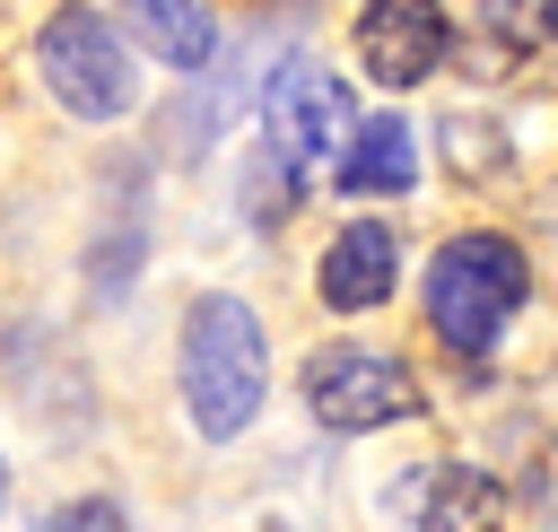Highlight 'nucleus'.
<instances>
[{"instance_id":"f257e3e1","label":"nucleus","mask_w":558,"mask_h":532,"mask_svg":"<svg viewBox=\"0 0 558 532\" xmlns=\"http://www.w3.org/2000/svg\"><path fill=\"white\" fill-rule=\"evenodd\" d=\"M523 297H532V262H523V244L497 235V227L445 235L436 262H427V323H436V340L462 349V358H488V349L506 340V323L523 314Z\"/></svg>"},{"instance_id":"f03ea898","label":"nucleus","mask_w":558,"mask_h":532,"mask_svg":"<svg viewBox=\"0 0 558 532\" xmlns=\"http://www.w3.org/2000/svg\"><path fill=\"white\" fill-rule=\"evenodd\" d=\"M262 384H270V349H262V323L244 297H201L183 314V410L209 445L244 436V419L262 410Z\"/></svg>"},{"instance_id":"7ed1b4c3","label":"nucleus","mask_w":558,"mask_h":532,"mask_svg":"<svg viewBox=\"0 0 558 532\" xmlns=\"http://www.w3.org/2000/svg\"><path fill=\"white\" fill-rule=\"evenodd\" d=\"M305 410L340 436H366V427H392L418 410V375L392 358V349H366V340H331L305 358Z\"/></svg>"},{"instance_id":"20e7f679","label":"nucleus","mask_w":558,"mask_h":532,"mask_svg":"<svg viewBox=\"0 0 558 532\" xmlns=\"http://www.w3.org/2000/svg\"><path fill=\"white\" fill-rule=\"evenodd\" d=\"M35 61H44V87H52L70 113H87V122H113V113L131 105V44H122L96 9H78V0L44 17Z\"/></svg>"},{"instance_id":"39448f33","label":"nucleus","mask_w":558,"mask_h":532,"mask_svg":"<svg viewBox=\"0 0 558 532\" xmlns=\"http://www.w3.org/2000/svg\"><path fill=\"white\" fill-rule=\"evenodd\" d=\"M262 131L279 148V166H340V148L357 140V96L331 61H288L262 96Z\"/></svg>"},{"instance_id":"423d86ee","label":"nucleus","mask_w":558,"mask_h":532,"mask_svg":"<svg viewBox=\"0 0 558 532\" xmlns=\"http://www.w3.org/2000/svg\"><path fill=\"white\" fill-rule=\"evenodd\" d=\"M453 26L436 0H366L357 9V61L384 78V87H418L436 61H445Z\"/></svg>"},{"instance_id":"0eeeda50","label":"nucleus","mask_w":558,"mask_h":532,"mask_svg":"<svg viewBox=\"0 0 558 532\" xmlns=\"http://www.w3.org/2000/svg\"><path fill=\"white\" fill-rule=\"evenodd\" d=\"M401 532H497L506 523V488L471 462H427L401 480Z\"/></svg>"},{"instance_id":"6e6552de","label":"nucleus","mask_w":558,"mask_h":532,"mask_svg":"<svg viewBox=\"0 0 558 532\" xmlns=\"http://www.w3.org/2000/svg\"><path fill=\"white\" fill-rule=\"evenodd\" d=\"M392 279H401V244H392V227H375V218H357V227H340L331 235V253H323V305L331 314H375L384 297H392Z\"/></svg>"},{"instance_id":"1a4fd4ad","label":"nucleus","mask_w":558,"mask_h":532,"mask_svg":"<svg viewBox=\"0 0 558 532\" xmlns=\"http://www.w3.org/2000/svg\"><path fill=\"white\" fill-rule=\"evenodd\" d=\"M340 192H410V174H418V148H410V122H392V113H375V122H357V140L340 148Z\"/></svg>"},{"instance_id":"9d476101","label":"nucleus","mask_w":558,"mask_h":532,"mask_svg":"<svg viewBox=\"0 0 558 532\" xmlns=\"http://www.w3.org/2000/svg\"><path fill=\"white\" fill-rule=\"evenodd\" d=\"M122 17H131V35H140L166 70H201V61L218 52V26H209L201 0H122Z\"/></svg>"},{"instance_id":"9b49d317","label":"nucleus","mask_w":558,"mask_h":532,"mask_svg":"<svg viewBox=\"0 0 558 532\" xmlns=\"http://www.w3.org/2000/svg\"><path fill=\"white\" fill-rule=\"evenodd\" d=\"M480 17L497 26V44H506V52H523V44H541V26H549V0H480Z\"/></svg>"},{"instance_id":"f8f14e48","label":"nucleus","mask_w":558,"mask_h":532,"mask_svg":"<svg viewBox=\"0 0 558 532\" xmlns=\"http://www.w3.org/2000/svg\"><path fill=\"white\" fill-rule=\"evenodd\" d=\"M44 532H131V523H122V506H113V497H70V506H52V515H44Z\"/></svg>"},{"instance_id":"ddd939ff","label":"nucleus","mask_w":558,"mask_h":532,"mask_svg":"<svg viewBox=\"0 0 558 532\" xmlns=\"http://www.w3.org/2000/svg\"><path fill=\"white\" fill-rule=\"evenodd\" d=\"M445 131H453V166H462V174H471V166H497V157H506V140H471L480 122H445Z\"/></svg>"},{"instance_id":"4468645a","label":"nucleus","mask_w":558,"mask_h":532,"mask_svg":"<svg viewBox=\"0 0 558 532\" xmlns=\"http://www.w3.org/2000/svg\"><path fill=\"white\" fill-rule=\"evenodd\" d=\"M0 506H9V462H0Z\"/></svg>"},{"instance_id":"2eb2a0df","label":"nucleus","mask_w":558,"mask_h":532,"mask_svg":"<svg viewBox=\"0 0 558 532\" xmlns=\"http://www.w3.org/2000/svg\"><path fill=\"white\" fill-rule=\"evenodd\" d=\"M549 26H558V0H549Z\"/></svg>"}]
</instances>
